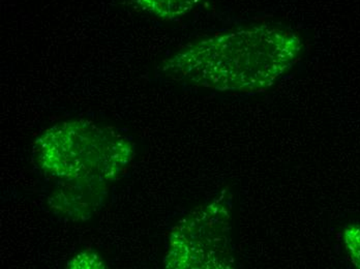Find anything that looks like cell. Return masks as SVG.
<instances>
[{"mask_svg":"<svg viewBox=\"0 0 360 269\" xmlns=\"http://www.w3.org/2000/svg\"><path fill=\"white\" fill-rule=\"evenodd\" d=\"M345 244L351 260L360 268V226H351L344 232Z\"/></svg>","mask_w":360,"mask_h":269,"instance_id":"cell-3","label":"cell"},{"mask_svg":"<svg viewBox=\"0 0 360 269\" xmlns=\"http://www.w3.org/2000/svg\"><path fill=\"white\" fill-rule=\"evenodd\" d=\"M141 10L158 18L172 21L186 16L201 0H134Z\"/></svg>","mask_w":360,"mask_h":269,"instance_id":"cell-2","label":"cell"},{"mask_svg":"<svg viewBox=\"0 0 360 269\" xmlns=\"http://www.w3.org/2000/svg\"><path fill=\"white\" fill-rule=\"evenodd\" d=\"M302 47L291 30L252 26L191 46L167 60L162 72L214 91L262 93L295 65Z\"/></svg>","mask_w":360,"mask_h":269,"instance_id":"cell-1","label":"cell"}]
</instances>
